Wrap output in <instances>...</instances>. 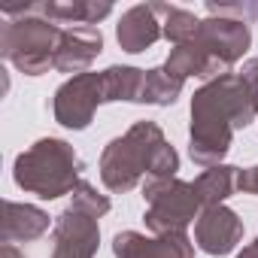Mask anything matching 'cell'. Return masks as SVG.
I'll return each instance as SVG.
<instances>
[{
	"label": "cell",
	"mask_w": 258,
	"mask_h": 258,
	"mask_svg": "<svg viewBox=\"0 0 258 258\" xmlns=\"http://www.w3.org/2000/svg\"><path fill=\"white\" fill-rule=\"evenodd\" d=\"M255 103L246 82L237 73L204 82L191 97V127L188 155L201 167H216L225 161L234 143V131L255 121Z\"/></svg>",
	"instance_id": "obj_1"
},
{
	"label": "cell",
	"mask_w": 258,
	"mask_h": 258,
	"mask_svg": "<svg viewBox=\"0 0 258 258\" xmlns=\"http://www.w3.org/2000/svg\"><path fill=\"white\" fill-rule=\"evenodd\" d=\"M176 170L179 155L155 121H134L127 134L109 140L100 155V179L112 195L137 188L146 173L152 179H167L176 176Z\"/></svg>",
	"instance_id": "obj_2"
},
{
	"label": "cell",
	"mask_w": 258,
	"mask_h": 258,
	"mask_svg": "<svg viewBox=\"0 0 258 258\" xmlns=\"http://www.w3.org/2000/svg\"><path fill=\"white\" fill-rule=\"evenodd\" d=\"M4 16H10V22L0 28V55L25 76L49 73V67H55L64 28L31 13V4L4 7Z\"/></svg>",
	"instance_id": "obj_3"
},
{
	"label": "cell",
	"mask_w": 258,
	"mask_h": 258,
	"mask_svg": "<svg viewBox=\"0 0 258 258\" xmlns=\"http://www.w3.org/2000/svg\"><path fill=\"white\" fill-rule=\"evenodd\" d=\"M13 179L19 188L43 201H55L61 195H73V188L82 182V161L67 140L43 137L16 158Z\"/></svg>",
	"instance_id": "obj_4"
},
{
	"label": "cell",
	"mask_w": 258,
	"mask_h": 258,
	"mask_svg": "<svg viewBox=\"0 0 258 258\" xmlns=\"http://www.w3.org/2000/svg\"><path fill=\"white\" fill-rule=\"evenodd\" d=\"M143 198H146L143 219L152 234H182L204 213V204H201L195 185L179 176L149 179L143 185Z\"/></svg>",
	"instance_id": "obj_5"
},
{
	"label": "cell",
	"mask_w": 258,
	"mask_h": 258,
	"mask_svg": "<svg viewBox=\"0 0 258 258\" xmlns=\"http://www.w3.org/2000/svg\"><path fill=\"white\" fill-rule=\"evenodd\" d=\"M191 43H198V49L207 55V61L213 67V79H219V76L231 73V64H237L246 55L252 34H249V25L243 19L210 16L201 22V31Z\"/></svg>",
	"instance_id": "obj_6"
},
{
	"label": "cell",
	"mask_w": 258,
	"mask_h": 258,
	"mask_svg": "<svg viewBox=\"0 0 258 258\" xmlns=\"http://www.w3.org/2000/svg\"><path fill=\"white\" fill-rule=\"evenodd\" d=\"M100 103H103V79H100V73L88 70V73L70 76L55 91V100H52L55 121L70 127V131H85Z\"/></svg>",
	"instance_id": "obj_7"
},
{
	"label": "cell",
	"mask_w": 258,
	"mask_h": 258,
	"mask_svg": "<svg viewBox=\"0 0 258 258\" xmlns=\"http://www.w3.org/2000/svg\"><path fill=\"white\" fill-rule=\"evenodd\" d=\"M100 243V225L94 216L64 207V213L55 219V249L52 258H94Z\"/></svg>",
	"instance_id": "obj_8"
},
{
	"label": "cell",
	"mask_w": 258,
	"mask_h": 258,
	"mask_svg": "<svg viewBox=\"0 0 258 258\" xmlns=\"http://www.w3.org/2000/svg\"><path fill=\"white\" fill-rule=\"evenodd\" d=\"M115 258H195L191 237L182 234H140V231H121L112 237Z\"/></svg>",
	"instance_id": "obj_9"
},
{
	"label": "cell",
	"mask_w": 258,
	"mask_h": 258,
	"mask_svg": "<svg viewBox=\"0 0 258 258\" xmlns=\"http://www.w3.org/2000/svg\"><path fill=\"white\" fill-rule=\"evenodd\" d=\"M240 240H243V219L225 204L207 207L195 222V246L204 249L207 255H228L237 249Z\"/></svg>",
	"instance_id": "obj_10"
},
{
	"label": "cell",
	"mask_w": 258,
	"mask_h": 258,
	"mask_svg": "<svg viewBox=\"0 0 258 258\" xmlns=\"http://www.w3.org/2000/svg\"><path fill=\"white\" fill-rule=\"evenodd\" d=\"M161 37H164L161 4H137L115 25V40H118L121 52H127V55H140V52L152 49Z\"/></svg>",
	"instance_id": "obj_11"
},
{
	"label": "cell",
	"mask_w": 258,
	"mask_h": 258,
	"mask_svg": "<svg viewBox=\"0 0 258 258\" xmlns=\"http://www.w3.org/2000/svg\"><path fill=\"white\" fill-rule=\"evenodd\" d=\"M103 52V34L94 25H73L64 28L61 43H58V55H55V70L61 73H88L91 61Z\"/></svg>",
	"instance_id": "obj_12"
},
{
	"label": "cell",
	"mask_w": 258,
	"mask_h": 258,
	"mask_svg": "<svg viewBox=\"0 0 258 258\" xmlns=\"http://www.w3.org/2000/svg\"><path fill=\"white\" fill-rule=\"evenodd\" d=\"M52 219L46 210L34 207V204H16V201H4V243H28V240H40L49 231Z\"/></svg>",
	"instance_id": "obj_13"
},
{
	"label": "cell",
	"mask_w": 258,
	"mask_h": 258,
	"mask_svg": "<svg viewBox=\"0 0 258 258\" xmlns=\"http://www.w3.org/2000/svg\"><path fill=\"white\" fill-rule=\"evenodd\" d=\"M31 13L55 22V25H97L112 13V4H97V0H49V4H31Z\"/></svg>",
	"instance_id": "obj_14"
},
{
	"label": "cell",
	"mask_w": 258,
	"mask_h": 258,
	"mask_svg": "<svg viewBox=\"0 0 258 258\" xmlns=\"http://www.w3.org/2000/svg\"><path fill=\"white\" fill-rule=\"evenodd\" d=\"M195 191L207 207H219L225 204L234 191H240V167H231V164H216V167H207L195 182Z\"/></svg>",
	"instance_id": "obj_15"
},
{
	"label": "cell",
	"mask_w": 258,
	"mask_h": 258,
	"mask_svg": "<svg viewBox=\"0 0 258 258\" xmlns=\"http://www.w3.org/2000/svg\"><path fill=\"white\" fill-rule=\"evenodd\" d=\"M100 79H103V103H115V100L140 103V97H143V82H146V70L112 64V67H106V70L100 73Z\"/></svg>",
	"instance_id": "obj_16"
},
{
	"label": "cell",
	"mask_w": 258,
	"mask_h": 258,
	"mask_svg": "<svg viewBox=\"0 0 258 258\" xmlns=\"http://www.w3.org/2000/svg\"><path fill=\"white\" fill-rule=\"evenodd\" d=\"M161 25H164V37L173 43V46H185L198 37L201 31V19L188 10H179V7H167L161 4Z\"/></svg>",
	"instance_id": "obj_17"
},
{
	"label": "cell",
	"mask_w": 258,
	"mask_h": 258,
	"mask_svg": "<svg viewBox=\"0 0 258 258\" xmlns=\"http://www.w3.org/2000/svg\"><path fill=\"white\" fill-rule=\"evenodd\" d=\"M179 91H182V82H176L164 67H152V70H146V82H143V97H140V103L170 106V103H176Z\"/></svg>",
	"instance_id": "obj_18"
},
{
	"label": "cell",
	"mask_w": 258,
	"mask_h": 258,
	"mask_svg": "<svg viewBox=\"0 0 258 258\" xmlns=\"http://www.w3.org/2000/svg\"><path fill=\"white\" fill-rule=\"evenodd\" d=\"M70 207H76V210H82V213H88V216H94V219H100V216H106L109 213V198L106 195H100L91 182H79L76 188H73V195H70Z\"/></svg>",
	"instance_id": "obj_19"
},
{
	"label": "cell",
	"mask_w": 258,
	"mask_h": 258,
	"mask_svg": "<svg viewBox=\"0 0 258 258\" xmlns=\"http://www.w3.org/2000/svg\"><path fill=\"white\" fill-rule=\"evenodd\" d=\"M237 76L246 82V88H249V94H252V103H255V112H258V58H249Z\"/></svg>",
	"instance_id": "obj_20"
},
{
	"label": "cell",
	"mask_w": 258,
	"mask_h": 258,
	"mask_svg": "<svg viewBox=\"0 0 258 258\" xmlns=\"http://www.w3.org/2000/svg\"><path fill=\"white\" fill-rule=\"evenodd\" d=\"M240 191L258 195V164L249 167V170H240Z\"/></svg>",
	"instance_id": "obj_21"
},
{
	"label": "cell",
	"mask_w": 258,
	"mask_h": 258,
	"mask_svg": "<svg viewBox=\"0 0 258 258\" xmlns=\"http://www.w3.org/2000/svg\"><path fill=\"white\" fill-rule=\"evenodd\" d=\"M0 258H25V252L19 246H13V243H4L0 246Z\"/></svg>",
	"instance_id": "obj_22"
},
{
	"label": "cell",
	"mask_w": 258,
	"mask_h": 258,
	"mask_svg": "<svg viewBox=\"0 0 258 258\" xmlns=\"http://www.w3.org/2000/svg\"><path fill=\"white\" fill-rule=\"evenodd\" d=\"M237 258H258V237H255L249 246H243V252H240Z\"/></svg>",
	"instance_id": "obj_23"
}]
</instances>
